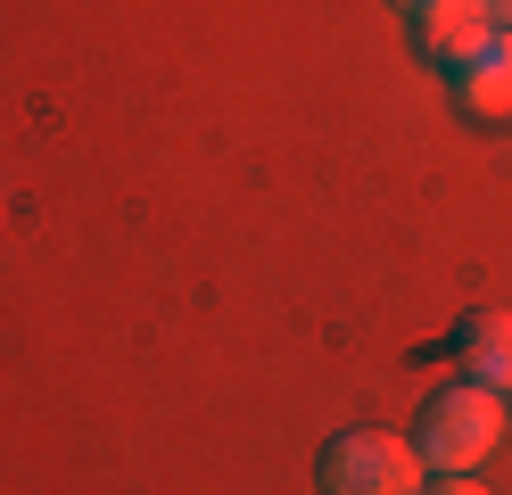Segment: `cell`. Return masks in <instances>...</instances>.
<instances>
[{"mask_svg": "<svg viewBox=\"0 0 512 495\" xmlns=\"http://www.w3.org/2000/svg\"><path fill=\"white\" fill-rule=\"evenodd\" d=\"M479 9H488V25H504V33H512V0H479Z\"/></svg>", "mask_w": 512, "mask_h": 495, "instance_id": "cell-7", "label": "cell"}, {"mask_svg": "<svg viewBox=\"0 0 512 495\" xmlns=\"http://www.w3.org/2000/svg\"><path fill=\"white\" fill-rule=\"evenodd\" d=\"M389 9H405V17H413V9H430V0H389Z\"/></svg>", "mask_w": 512, "mask_h": 495, "instance_id": "cell-8", "label": "cell"}, {"mask_svg": "<svg viewBox=\"0 0 512 495\" xmlns=\"http://www.w3.org/2000/svg\"><path fill=\"white\" fill-rule=\"evenodd\" d=\"M323 495H422V446L389 429H339L314 462Z\"/></svg>", "mask_w": 512, "mask_h": 495, "instance_id": "cell-2", "label": "cell"}, {"mask_svg": "<svg viewBox=\"0 0 512 495\" xmlns=\"http://www.w3.org/2000/svg\"><path fill=\"white\" fill-rule=\"evenodd\" d=\"M488 33L496 25H488L479 0H430V9H413V42H422V58H438V66H471Z\"/></svg>", "mask_w": 512, "mask_h": 495, "instance_id": "cell-3", "label": "cell"}, {"mask_svg": "<svg viewBox=\"0 0 512 495\" xmlns=\"http://www.w3.org/2000/svg\"><path fill=\"white\" fill-rule=\"evenodd\" d=\"M496 438H504V396L479 388V380L438 388L430 405H422V421H413V446H422V462H430V471H455V479H471L479 462L496 454Z\"/></svg>", "mask_w": 512, "mask_h": 495, "instance_id": "cell-1", "label": "cell"}, {"mask_svg": "<svg viewBox=\"0 0 512 495\" xmlns=\"http://www.w3.org/2000/svg\"><path fill=\"white\" fill-rule=\"evenodd\" d=\"M455 363H463V380H479V388H512V314H471L463 322V339H455Z\"/></svg>", "mask_w": 512, "mask_h": 495, "instance_id": "cell-5", "label": "cell"}, {"mask_svg": "<svg viewBox=\"0 0 512 495\" xmlns=\"http://www.w3.org/2000/svg\"><path fill=\"white\" fill-rule=\"evenodd\" d=\"M422 495H488V487H471V479H455V471H438V479H430Z\"/></svg>", "mask_w": 512, "mask_h": 495, "instance_id": "cell-6", "label": "cell"}, {"mask_svg": "<svg viewBox=\"0 0 512 495\" xmlns=\"http://www.w3.org/2000/svg\"><path fill=\"white\" fill-rule=\"evenodd\" d=\"M455 99H463V116H479V124H504L512 116V33L504 25L479 42L471 66H455Z\"/></svg>", "mask_w": 512, "mask_h": 495, "instance_id": "cell-4", "label": "cell"}]
</instances>
